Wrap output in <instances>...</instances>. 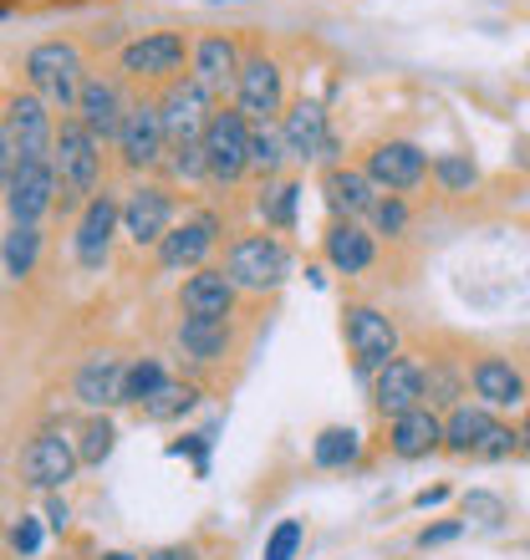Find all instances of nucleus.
<instances>
[{
	"mask_svg": "<svg viewBox=\"0 0 530 560\" xmlns=\"http://www.w3.org/2000/svg\"><path fill=\"white\" fill-rule=\"evenodd\" d=\"M520 443H530V413H526V423H520Z\"/></svg>",
	"mask_w": 530,
	"mask_h": 560,
	"instance_id": "obj_47",
	"label": "nucleus"
},
{
	"mask_svg": "<svg viewBox=\"0 0 530 560\" xmlns=\"http://www.w3.org/2000/svg\"><path fill=\"white\" fill-rule=\"evenodd\" d=\"M0 133H5L11 159H46L51 143H57V128H51V118H46L42 97H11L5 118H0Z\"/></svg>",
	"mask_w": 530,
	"mask_h": 560,
	"instance_id": "obj_8",
	"label": "nucleus"
},
{
	"mask_svg": "<svg viewBox=\"0 0 530 560\" xmlns=\"http://www.w3.org/2000/svg\"><path fill=\"white\" fill-rule=\"evenodd\" d=\"M11 168H15V159H11V148H5V133H0V184H11Z\"/></svg>",
	"mask_w": 530,
	"mask_h": 560,
	"instance_id": "obj_44",
	"label": "nucleus"
},
{
	"mask_svg": "<svg viewBox=\"0 0 530 560\" xmlns=\"http://www.w3.org/2000/svg\"><path fill=\"white\" fill-rule=\"evenodd\" d=\"M280 138H286V153L291 159H322V148H326V113L322 103H311V97H301V103H291V113L280 118Z\"/></svg>",
	"mask_w": 530,
	"mask_h": 560,
	"instance_id": "obj_21",
	"label": "nucleus"
},
{
	"mask_svg": "<svg viewBox=\"0 0 530 560\" xmlns=\"http://www.w3.org/2000/svg\"><path fill=\"white\" fill-rule=\"evenodd\" d=\"M235 306V280L224 276V270H194L184 280V291H178V311L184 316H230Z\"/></svg>",
	"mask_w": 530,
	"mask_h": 560,
	"instance_id": "obj_22",
	"label": "nucleus"
},
{
	"mask_svg": "<svg viewBox=\"0 0 530 560\" xmlns=\"http://www.w3.org/2000/svg\"><path fill=\"white\" fill-rule=\"evenodd\" d=\"M46 520H51V530H61V525H67V504L51 500V504H46Z\"/></svg>",
	"mask_w": 530,
	"mask_h": 560,
	"instance_id": "obj_45",
	"label": "nucleus"
},
{
	"mask_svg": "<svg viewBox=\"0 0 530 560\" xmlns=\"http://www.w3.org/2000/svg\"><path fill=\"white\" fill-rule=\"evenodd\" d=\"M123 209L113 194H97L88 205V214H82V224H77V260L88 270H103L107 266V250H113V230H118Z\"/></svg>",
	"mask_w": 530,
	"mask_h": 560,
	"instance_id": "obj_16",
	"label": "nucleus"
},
{
	"mask_svg": "<svg viewBox=\"0 0 530 560\" xmlns=\"http://www.w3.org/2000/svg\"><path fill=\"white\" fill-rule=\"evenodd\" d=\"M57 199V168L51 159H15L11 184H5V209L15 224H36Z\"/></svg>",
	"mask_w": 530,
	"mask_h": 560,
	"instance_id": "obj_7",
	"label": "nucleus"
},
{
	"mask_svg": "<svg viewBox=\"0 0 530 560\" xmlns=\"http://www.w3.org/2000/svg\"><path fill=\"white\" fill-rule=\"evenodd\" d=\"M123 383H128V368H123L118 357L97 352L77 372V398L88 402V408H113V402H123Z\"/></svg>",
	"mask_w": 530,
	"mask_h": 560,
	"instance_id": "obj_26",
	"label": "nucleus"
},
{
	"mask_svg": "<svg viewBox=\"0 0 530 560\" xmlns=\"http://www.w3.org/2000/svg\"><path fill=\"white\" fill-rule=\"evenodd\" d=\"M215 5H220V0H215Z\"/></svg>",
	"mask_w": 530,
	"mask_h": 560,
	"instance_id": "obj_49",
	"label": "nucleus"
},
{
	"mask_svg": "<svg viewBox=\"0 0 530 560\" xmlns=\"http://www.w3.org/2000/svg\"><path fill=\"white\" fill-rule=\"evenodd\" d=\"M0 15H5V5H0Z\"/></svg>",
	"mask_w": 530,
	"mask_h": 560,
	"instance_id": "obj_48",
	"label": "nucleus"
},
{
	"mask_svg": "<svg viewBox=\"0 0 530 560\" xmlns=\"http://www.w3.org/2000/svg\"><path fill=\"white\" fill-rule=\"evenodd\" d=\"M77 464H82L77 448L67 439H57V433L31 439L26 454H21V474H26V485H36V489H61L77 474Z\"/></svg>",
	"mask_w": 530,
	"mask_h": 560,
	"instance_id": "obj_13",
	"label": "nucleus"
},
{
	"mask_svg": "<svg viewBox=\"0 0 530 560\" xmlns=\"http://www.w3.org/2000/svg\"><path fill=\"white\" fill-rule=\"evenodd\" d=\"M51 168H57V189L61 205H92L97 199V174H103V153H97V138L82 128V118H61L57 143H51Z\"/></svg>",
	"mask_w": 530,
	"mask_h": 560,
	"instance_id": "obj_1",
	"label": "nucleus"
},
{
	"mask_svg": "<svg viewBox=\"0 0 530 560\" xmlns=\"http://www.w3.org/2000/svg\"><path fill=\"white\" fill-rule=\"evenodd\" d=\"M143 560H194V550L189 546H163V550H153V556H143Z\"/></svg>",
	"mask_w": 530,
	"mask_h": 560,
	"instance_id": "obj_43",
	"label": "nucleus"
},
{
	"mask_svg": "<svg viewBox=\"0 0 530 560\" xmlns=\"http://www.w3.org/2000/svg\"><path fill=\"white\" fill-rule=\"evenodd\" d=\"M495 423H500V418L489 413L485 402H459V408H449V418H443V448L474 458L485 448L489 433H495Z\"/></svg>",
	"mask_w": 530,
	"mask_h": 560,
	"instance_id": "obj_25",
	"label": "nucleus"
},
{
	"mask_svg": "<svg viewBox=\"0 0 530 560\" xmlns=\"http://www.w3.org/2000/svg\"><path fill=\"white\" fill-rule=\"evenodd\" d=\"M224 276L235 280V291H276L280 280L291 276V250L276 235H245L224 255Z\"/></svg>",
	"mask_w": 530,
	"mask_h": 560,
	"instance_id": "obj_2",
	"label": "nucleus"
},
{
	"mask_svg": "<svg viewBox=\"0 0 530 560\" xmlns=\"http://www.w3.org/2000/svg\"><path fill=\"white\" fill-rule=\"evenodd\" d=\"M169 383L163 377V368L153 362V357H138V362H128V383H123V402H143V398H153L159 387Z\"/></svg>",
	"mask_w": 530,
	"mask_h": 560,
	"instance_id": "obj_33",
	"label": "nucleus"
},
{
	"mask_svg": "<svg viewBox=\"0 0 530 560\" xmlns=\"http://www.w3.org/2000/svg\"><path fill=\"white\" fill-rule=\"evenodd\" d=\"M449 500V485H434V489H418V494H413V504H418V510H428V504H443Z\"/></svg>",
	"mask_w": 530,
	"mask_h": 560,
	"instance_id": "obj_42",
	"label": "nucleus"
},
{
	"mask_svg": "<svg viewBox=\"0 0 530 560\" xmlns=\"http://www.w3.org/2000/svg\"><path fill=\"white\" fill-rule=\"evenodd\" d=\"M470 387L489 413H495V408H516V402H526V377H520L505 357H480L474 372H470Z\"/></svg>",
	"mask_w": 530,
	"mask_h": 560,
	"instance_id": "obj_20",
	"label": "nucleus"
},
{
	"mask_svg": "<svg viewBox=\"0 0 530 560\" xmlns=\"http://www.w3.org/2000/svg\"><path fill=\"white\" fill-rule=\"evenodd\" d=\"M163 138H169V153H178V148H199L209 133V92L199 88V82H174V88L163 92Z\"/></svg>",
	"mask_w": 530,
	"mask_h": 560,
	"instance_id": "obj_6",
	"label": "nucleus"
},
{
	"mask_svg": "<svg viewBox=\"0 0 530 560\" xmlns=\"http://www.w3.org/2000/svg\"><path fill=\"white\" fill-rule=\"evenodd\" d=\"M11 546L21 550V556H36V546H42V525H36V520H26V515H21V525H15V530H11Z\"/></svg>",
	"mask_w": 530,
	"mask_h": 560,
	"instance_id": "obj_41",
	"label": "nucleus"
},
{
	"mask_svg": "<svg viewBox=\"0 0 530 560\" xmlns=\"http://www.w3.org/2000/svg\"><path fill=\"white\" fill-rule=\"evenodd\" d=\"M372 224H378V235H403V224H408V209H403V199H398V194L378 199V205H372Z\"/></svg>",
	"mask_w": 530,
	"mask_h": 560,
	"instance_id": "obj_39",
	"label": "nucleus"
},
{
	"mask_svg": "<svg viewBox=\"0 0 530 560\" xmlns=\"http://www.w3.org/2000/svg\"><path fill=\"white\" fill-rule=\"evenodd\" d=\"M169 220H174V199H169L159 184L132 189L128 205H123V230H128L132 245H159V240L169 235Z\"/></svg>",
	"mask_w": 530,
	"mask_h": 560,
	"instance_id": "obj_14",
	"label": "nucleus"
},
{
	"mask_svg": "<svg viewBox=\"0 0 530 560\" xmlns=\"http://www.w3.org/2000/svg\"><path fill=\"white\" fill-rule=\"evenodd\" d=\"M36 250H42V235H36V224H11V235H5V270H11L15 280L31 276V266H36Z\"/></svg>",
	"mask_w": 530,
	"mask_h": 560,
	"instance_id": "obj_32",
	"label": "nucleus"
},
{
	"mask_svg": "<svg viewBox=\"0 0 530 560\" xmlns=\"http://www.w3.org/2000/svg\"><path fill=\"white\" fill-rule=\"evenodd\" d=\"M184 67V36L178 31H153L123 46V72L128 77H174Z\"/></svg>",
	"mask_w": 530,
	"mask_h": 560,
	"instance_id": "obj_17",
	"label": "nucleus"
},
{
	"mask_svg": "<svg viewBox=\"0 0 530 560\" xmlns=\"http://www.w3.org/2000/svg\"><path fill=\"white\" fill-rule=\"evenodd\" d=\"M342 326H347V347H353V368L362 377H378L398 357V326L388 322L378 306H347L342 311Z\"/></svg>",
	"mask_w": 530,
	"mask_h": 560,
	"instance_id": "obj_5",
	"label": "nucleus"
},
{
	"mask_svg": "<svg viewBox=\"0 0 530 560\" xmlns=\"http://www.w3.org/2000/svg\"><path fill=\"white\" fill-rule=\"evenodd\" d=\"M199 402V393H194L189 383H163L153 398H143L138 408H143V418L148 423H169V418H184Z\"/></svg>",
	"mask_w": 530,
	"mask_h": 560,
	"instance_id": "obj_31",
	"label": "nucleus"
},
{
	"mask_svg": "<svg viewBox=\"0 0 530 560\" xmlns=\"http://www.w3.org/2000/svg\"><path fill=\"white\" fill-rule=\"evenodd\" d=\"M372 408L393 423V418L424 408V368L413 357H393L378 377H372Z\"/></svg>",
	"mask_w": 530,
	"mask_h": 560,
	"instance_id": "obj_10",
	"label": "nucleus"
},
{
	"mask_svg": "<svg viewBox=\"0 0 530 560\" xmlns=\"http://www.w3.org/2000/svg\"><path fill=\"white\" fill-rule=\"evenodd\" d=\"M103 560H138V556H128V550H107Z\"/></svg>",
	"mask_w": 530,
	"mask_h": 560,
	"instance_id": "obj_46",
	"label": "nucleus"
},
{
	"mask_svg": "<svg viewBox=\"0 0 530 560\" xmlns=\"http://www.w3.org/2000/svg\"><path fill=\"white\" fill-rule=\"evenodd\" d=\"M240 46L230 36H205V42L194 46V82L205 92H224L240 82Z\"/></svg>",
	"mask_w": 530,
	"mask_h": 560,
	"instance_id": "obj_23",
	"label": "nucleus"
},
{
	"mask_svg": "<svg viewBox=\"0 0 530 560\" xmlns=\"http://www.w3.org/2000/svg\"><path fill=\"white\" fill-rule=\"evenodd\" d=\"M118 148H123V163H128V168H153V163L163 159L169 138H163V113H159V103H132V107H128V118H123V133H118Z\"/></svg>",
	"mask_w": 530,
	"mask_h": 560,
	"instance_id": "obj_12",
	"label": "nucleus"
},
{
	"mask_svg": "<svg viewBox=\"0 0 530 560\" xmlns=\"http://www.w3.org/2000/svg\"><path fill=\"white\" fill-rule=\"evenodd\" d=\"M205 168L215 184H235L251 168V118L240 107H224L209 118L205 133Z\"/></svg>",
	"mask_w": 530,
	"mask_h": 560,
	"instance_id": "obj_4",
	"label": "nucleus"
},
{
	"mask_svg": "<svg viewBox=\"0 0 530 560\" xmlns=\"http://www.w3.org/2000/svg\"><path fill=\"white\" fill-rule=\"evenodd\" d=\"M280 103H286V88H280V67L270 57H251L240 67L235 82V107L251 122H276Z\"/></svg>",
	"mask_w": 530,
	"mask_h": 560,
	"instance_id": "obj_11",
	"label": "nucleus"
},
{
	"mask_svg": "<svg viewBox=\"0 0 530 560\" xmlns=\"http://www.w3.org/2000/svg\"><path fill=\"white\" fill-rule=\"evenodd\" d=\"M357 454H362L357 428H322L316 443H311V458H316L322 469H347V464H357Z\"/></svg>",
	"mask_w": 530,
	"mask_h": 560,
	"instance_id": "obj_29",
	"label": "nucleus"
},
{
	"mask_svg": "<svg viewBox=\"0 0 530 560\" xmlns=\"http://www.w3.org/2000/svg\"><path fill=\"white\" fill-rule=\"evenodd\" d=\"M296 199H301V189L296 184H270V194L261 199V214L270 230H291L296 224Z\"/></svg>",
	"mask_w": 530,
	"mask_h": 560,
	"instance_id": "obj_34",
	"label": "nucleus"
},
{
	"mask_svg": "<svg viewBox=\"0 0 530 560\" xmlns=\"http://www.w3.org/2000/svg\"><path fill=\"white\" fill-rule=\"evenodd\" d=\"M26 77L42 103L77 107V97H82V57L72 42H42L26 57Z\"/></svg>",
	"mask_w": 530,
	"mask_h": 560,
	"instance_id": "obj_3",
	"label": "nucleus"
},
{
	"mask_svg": "<svg viewBox=\"0 0 530 560\" xmlns=\"http://www.w3.org/2000/svg\"><path fill=\"white\" fill-rule=\"evenodd\" d=\"M301 520H280L276 530H270V540H265V560H296V550H301Z\"/></svg>",
	"mask_w": 530,
	"mask_h": 560,
	"instance_id": "obj_38",
	"label": "nucleus"
},
{
	"mask_svg": "<svg viewBox=\"0 0 530 560\" xmlns=\"http://www.w3.org/2000/svg\"><path fill=\"white\" fill-rule=\"evenodd\" d=\"M372 255H378V245H372V235H368V230H362L357 220H337L332 230H326V260H332L342 276H357V270H368Z\"/></svg>",
	"mask_w": 530,
	"mask_h": 560,
	"instance_id": "obj_27",
	"label": "nucleus"
},
{
	"mask_svg": "<svg viewBox=\"0 0 530 560\" xmlns=\"http://www.w3.org/2000/svg\"><path fill=\"white\" fill-rule=\"evenodd\" d=\"M77 118H82V128H88L97 143H103V138H118L123 133V118H128V103H123L118 82H107V77H92V82H82Z\"/></svg>",
	"mask_w": 530,
	"mask_h": 560,
	"instance_id": "obj_15",
	"label": "nucleus"
},
{
	"mask_svg": "<svg viewBox=\"0 0 530 560\" xmlns=\"http://www.w3.org/2000/svg\"><path fill=\"white\" fill-rule=\"evenodd\" d=\"M434 178H439L449 194H470L474 178H480V168H474L464 153H439V159H434Z\"/></svg>",
	"mask_w": 530,
	"mask_h": 560,
	"instance_id": "obj_35",
	"label": "nucleus"
},
{
	"mask_svg": "<svg viewBox=\"0 0 530 560\" xmlns=\"http://www.w3.org/2000/svg\"><path fill=\"white\" fill-rule=\"evenodd\" d=\"M464 520H480V525H505V500L489 494V489H470L464 494Z\"/></svg>",
	"mask_w": 530,
	"mask_h": 560,
	"instance_id": "obj_37",
	"label": "nucleus"
},
{
	"mask_svg": "<svg viewBox=\"0 0 530 560\" xmlns=\"http://www.w3.org/2000/svg\"><path fill=\"white\" fill-rule=\"evenodd\" d=\"M215 235H220V220H215V214H199V220L178 224V230H169V235L159 240V260L169 270L199 266L209 255V245H215Z\"/></svg>",
	"mask_w": 530,
	"mask_h": 560,
	"instance_id": "obj_24",
	"label": "nucleus"
},
{
	"mask_svg": "<svg viewBox=\"0 0 530 560\" xmlns=\"http://www.w3.org/2000/svg\"><path fill=\"white\" fill-rule=\"evenodd\" d=\"M322 189H326V205L337 209V220L372 214V205L383 199V194H378V184L368 178V168H342V163H332V168H326Z\"/></svg>",
	"mask_w": 530,
	"mask_h": 560,
	"instance_id": "obj_18",
	"label": "nucleus"
},
{
	"mask_svg": "<svg viewBox=\"0 0 530 560\" xmlns=\"http://www.w3.org/2000/svg\"><path fill=\"white\" fill-rule=\"evenodd\" d=\"M178 352L194 357V362H220L230 352V316H184Z\"/></svg>",
	"mask_w": 530,
	"mask_h": 560,
	"instance_id": "obj_28",
	"label": "nucleus"
},
{
	"mask_svg": "<svg viewBox=\"0 0 530 560\" xmlns=\"http://www.w3.org/2000/svg\"><path fill=\"white\" fill-rule=\"evenodd\" d=\"M459 530H464V520H443V525H428V530H418V546H449V540H459Z\"/></svg>",
	"mask_w": 530,
	"mask_h": 560,
	"instance_id": "obj_40",
	"label": "nucleus"
},
{
	"mask_svg": "<svg viewBox=\"0 0 530 560\" xmlns=\"http://www.w3.org/2000/svg\"><path fill=\"white\" fill-rule=\"evenodd\" d=\"M428 174V153L418 143H403V138H393V143H378L368 153V178L378 184V189L388 194H408L418 189Z\"/></svg>",
	"mask_w": 530,
	"mask_h": 560,
	"instance_id": "obj_9",
	"label": "nucleus"
},
{
	"mask_svg": "<svg viewBox=\"0 0 530 560\" xmlns=\"http://www.w3.org/2000/svg\"><path fill=\"white\" fill-rule=\"evenodd\" d=\"M388 448H393L398 458H428L434 448H443V418L434 413L428 402L403 418H393V423H388Z\"/></svg>",
	"mask_w": 530,
	"mask_h": 560,
	"instance_id": "obj_19",
	"label": "nucleus"
},
{
	"mask_svg": "<svg viewBox=\"0 0 530 560\" xmlns=\"http://www.w3.org/2000/svg\"><path fill=\"white\" fill-rule=\"evenodd\" d=\"M113 439H118V433H113V423H107V418H92V423L82 428L77 458H82V464H103V458L113 454Z\"/></svg>",
	"mask_w": 530,
	"mask_h": 560,
	"instance_id": "obj_36",
	"label": "nucleus"
},
{
	"mask_svg": "<svg viewBox=\"0 0 530 560\" xmlns=\"http://www.w3.org/2000/svg\"><path fill=\"white\" fill-rule=\"evenodd\" d=\"M286 159H291V153H286V138H280V122H251V168L255 174L276 178Z\"/></svg>",
	"mask_w": 530,
	"mask_h": 560,
	"instance_id": "obj_30",
	"label": "nucleus"
}]
</instances>
